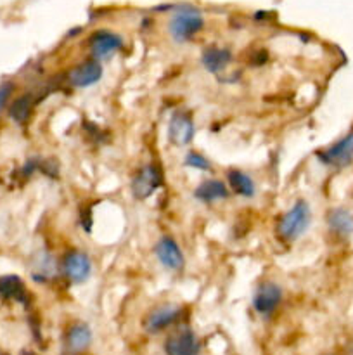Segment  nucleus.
<instances>
[{
  "label": "nucleus",
  "mask_w": 353,
  "mask_h": 355,
  "mask_svg": "<svg viewBox=\"0 0 353 355\" xmlns=\"http://www.w3.org/2000/svg\"><path fill=\"white\" fill-rule=\"evenodd\" d=\"M311 208L308 201L298 200L277 222L275 232L282 241L293 243L310 229Z\"/></svg>",
  "instance_id": "obj_1"
},
{
  "label": "nucleus",
  "mask_w": 353,
  "mask_h": 355,
  "mask_svg": "<svg viewBox=\"0 0 353 355\" xmlns=\"http://www.w3.org/2000/svg\"><path fill=\"white\" fill-rule=\"evenodd\" d=\"M203 28V14L196 9H190V7L176 10L168 23L170 37H172L176 44H185V42L192 40Z\"/></svg>",
  "instance_id": "obj_2"
},
{
  "label": "nucleus",
  "mask_w": 353,
  "mask_h": 355,
  "mask_svg": "<svg viewBox=\"0 0 353 355\" xmlns=\"http://www.w3.org/2000/svg\"><path fill=\"white\" fill-rule=\"evenodd\" d=\"M62 276L73 284H83L92 276V260L82 250H68L59 262Z\"/></svg>",
  "instance_id": "obj_3"
},
{
  "label": "nucleus",
  "mask_w": 353,
  "mask_h": 355,
  "mask_svg": "<svg viewBox=\"0 0 353 355\" xmlns=\"http://www.w3.org/2000/svg\"><path fill=\"white\" fill-rule=\"evenodd\" d=\"M284 298V290L280 284L273 283V281H263L256 286L255 293H253V311L260 315V318H270L277 309L280 307Z\"/></svg>",
  "instance_id": "obj_4"
},
{
  "label": "nucleus",
  "mask_w": 353,
  "mask_h": 355,
  "mask_svg": "<svg viewBox=\"0 0 353 355\" xmlns=\"http://www.w3.org/2000/svg\"><path fill=\"white\" fill-rule=\"evenodd\" d=\"M161 184L163 173L159 170V166L154 165V163H147L142 168H138V172L132 179V196L138 201L147 200V198H151L161 187Z\"/></svg>",
  "instance_id": "obj_5"
},
{
  "label": "nucleus",
  "mask_w": 353,
  "mask_h": 355,
  "mask_svg": "<svg viewBox=\"0 0 353 355\" xmlns=\"http://www.w3.org/2000/svg\"><path fill=\"white\" fill-rule=\"evenodd\" d=\"M317 159L329 168H346L353 162V132L317 153Z\"/></svg>",
  "instance_id": "obj_6"
},
{
  "label": "nucleus",
  "mask_w": 353,
  "mask_h": 355,
  "mask_svg": "<svg viewBox=\"0 0 353 355\" xmlns=\"http://www.w3.org/2000/svg\"><path fill=\"white\" fill-rule=\"evenodd\" d=\"M156 260L170 272H182L185 267V255L172 236H161L154 245Z\"/></svg>",
  "instance_id": "obj_7"
},
{
  "label": "nucleus",
  "mask_w": 353,
  "mask_h": 355,
  "mask_svg": "<svg viewBox=\"0 0 353 355\" xmlns=\"http://www.w3.org/2000/svg\"><path fill=\"white\" fill-rule=\"evenodd\" d=\"M104 75V69L99 61L96 59H87L73 66L68 73V83L75 89H89L100 82Z\"/></svg>",
  "instance_id": "obj_8"
},
{
  "label": "nucleus",
  "mask_w": 353,
  "mask_h": 355,
  "mask_svg": "<svg viewBox=\"0 0 353 355\" xmlns=\"http://www.w3.org/2000/svg\"><path fill=\"white\" fill-rule=\"evenodd\" d=\"M196 135V123L187 111H176L168 121V141L173 146H189Z\"/></svg>",
  "instance_id": "obj_9"
},
{
  "label": "nucleus",
  "mask_w": 353,
  "mask_h": 355,
  "mask_svg": "<svg viewBox=\"0 0 353 355\" xmlns=\"http://www.w3.org/2000/svg\"><path fill=\"white\" fill-rule=\"evenodd\" d=\"M90 54L96 61H107L113 58L121 47H123V38L120 35L107 30H99L90 37Z\"/></svg>",
  "instance_id": "obj_10"
},
{
  "label": "nucleus",
  "mask_w": 353,
  "mask_h": 355,
  "mask_svg": "<svg viewBox=\"0 0 353 355\" xmlns=\"http://www.w3.org/2000/svg\"><path fill=\"white\" fill-rule=\"evenodd\" d=\"M180 315H182V309L176 307V305H161V307H156L154 311L149 312L147 318H145V331L151 333V335L163 333L165 329L176 324Z\"/></svg>",
  "instance_id": "obj_11"
},
{
  "label": "nucleus",
  "mask_w": 353,
  "mask_h": 355,
  "mask_svg": "<svg viewBox=\"0 0 353 355\" xmlns=\"http://www.w3.org/2000/svg\"><path fill=\"white\" fill-rule=\"evenodd\" d=\"M201 343L196 333L189 328H183L170 335L165 342L166 355H199Z\"/></svg>",
  "instance_id": "obj_12"
},
{
  "label": "nucleus",
  "mask_w": 353,
  "mask_h": 355,
  "mask_svg": "<svg viewBox=\"0 0 353 355\" xmlns=\"http://www.w3.org/2000/svg\"><path fill=\"white\" fill-rule=\"evenodd\" d=\"M194 198L203 205H213L230 198L227 182L220 179H206L194 189Z\"/></svg>",
  "instance_id": "obj_13"
},
{
  "label": "nucleus",
  "mask_w": 353,
  "mask_h": 355,
  "mask_svg": "<svg viewBox=\"0 0 353 355\" xmlns=\"http://www.w3.org/2000/svg\"><path fill=\"white\" fill-rule=\"evenodd\" d=\"M232 62V51L225 47H208L204 49L203 54H201V64L206 69L208 73H213V75H220L225 69L228 68V64Z\"/></svg>",
  "instance_id": "obj_14"
},
{
  "label": "nucleus",
  "mask_w": 353,
  "mask_h": 355,
  "mask_svg": "<svg viewBox=\"0 0 353 355\" xmlns=\"http://www.w3.org/2000/svg\"><path fill=\"white\" fill-rule=\"evenodd\" d=\"M227 187L230 194L244 200H253L256 196V184L253 177L239 168H230L227 172Z\"/></svg>",
  "instance_id": "obj_15"
},
{
  "label": "nucleus",
  "mask_w": 353,
  "mask_h": 355,
  "mask_svg": "<svg viewBox=\"0 0 353 355\" xmlns=\"http://www.w3.org/2000/svg\"><path fill=\"white\" fill-rule=\"evenodd\" d=\"M59 263L48 252H38L31 260V276L37 283H48L59 272Z\"/></svg>",
  "instance_id": "obj_16"
},
{
  "label": "nucleus",
  "mask_w": 353,
  "mask_h": 355,
  "mask_svg": "<svg viewBox=\"0 0 353 355\" xmlns=\"http://www.w3.org/2000/svg\"><path fill=\"white\" fill-rule=\"evenodd\" d=\"M92 343V329L85 322H75L66 331V347L69 352H85Z\"/></svg>",
  "instance_id": "obj_17"
},
{
  "label": "nucleus",
  "mask_w": 353,
  "mask_h": 355,
  "mask_svg": "<svg viewBox=\"0 0 353 355\" xmlns=\"http://www.w3.org/2000/svg\"><path fill=\"white\" fill-rule=\"evenodd\" d=\"M327 225L339 238H350L353 234V215L346 208H332L327 214Z\"/></svg>",
  "instance_id": "obj_18"
},
{
  "label": "nucleus",
  "mask_w": 353,
  "mask_h": 355,
  "mask_svg": "<svg viewBox=\"0 0 353 355\" xmlns=\"http://www.w3.org/2000/svg\"><path fill=\"white\" fill-rule=\"evenodd\" d=\"M0 295L7 300H14L17 304H28V291L23 281L17 276L0 277Z\"/></svg>",
  "instance_id": "obj_19"
},
{
  "label": "nucleus",
  "mask_w": 353,
  "mask_h": 355,
  "mask_svg": "<svg viewBox=\"0 0 353 355\" xmlns=\"http://www.w3.org/2000/svg\"><path fill=\"white\" fill-rule=\"evenodd\" d=\"M33 107H35L33 94H23V96L16 97V99L12 101V104L9 106V116L12 118L17 125H23L31 118Z\"/></svg>",
  "instance_id": "obj_20"
},
{
  "label": "nucleus",
  "mask_w": 353,
  "mask_h": 355,
  "mask_svg": "<svg viewBox=\"0 0 353 355\" xmlns=\"http://www.w3.org/2000/svg\"><path fill=\"white\" fill-rule=\"evenodd\" d=\"M183 165H185L187 168L197 170V172H211V162H210V159H208L206 156L203 155V153L194 151V149H190V151L185 153V158H183Z\"/></svg>",
  "instance_id": "obj_21"
},
{
  "label": "nucleus",
  "mask_w": 353,
  "mask_h": 355,
  "mask_svg": "<svg viewBox=\"0 0 353 355\" xmlns=\"http://www.w3.org/2000/svg\"><path fill=\"white\" fill-rule=\"evenodd\" d=\"M12 92H14V85L10 82H6L0 85V114H2L3 107L7 106V103H9Z\"/></svg>",
  "instance_id": "obj_22"
},
{
  "label": "nucleus",
  "mask_w": 353,
  "mask_h": 355,
  "mask_svg": "<svg viewBox=\"0 0 353 355\" xmlns=\"http://www.w3.org/2000/svg\"><path fill=\"white\" fill-rule=\"evenodd\" d=\"M0 355H7V354H3V352H2V350H0Z\"/></svg>",
  "instance_id": "obj_23"
}]
</instances>
